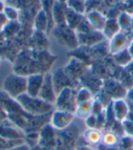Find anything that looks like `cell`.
<instances>
[{
  "mask_svg": "<svg viewBox=\"0 0 133 150\" xmlns=\"http://www.w3.org/2000/svg\"><path fill=\"white\" fill-rule=\"evenodd\" d=\"M66 15H67V6L56 1L54 7H53V22L57 25H66Z\"/></svg>",
  "mask_w": 133,
  "mask_h": 150,
  "instance_id": "4fadbf2b",
  "label": "cell"
},
{
  "mask_svg": "<svg viewBox=\"0 0 133 150\" xmlns=\"http://www.w3.org/2000/svg\"><path fill=\"white\" fill-rule=\"evenodd\" d=\"M8 150H31V146L28 144L24 142L20 145H17V146H16L10 149H8Z\"/></svg>",
  "mask_w": 133,
  "mask_h": 150,
  "instance_id": "836d02e7",
  "label": "cell"
},
{
  "mask_svg": "<svg viewBox=\"0 0 133 150\" xmlns=\"http://www.w3.org/2000/svg\"><path fill=\"white\" fill-rule=\"evenodd\" d=\"M90 114H92V101L78 104V107L75 112V115L77 117L80 118H86Z\"/></svg>",
  "mask_w": 133,
  "mask_h": 150,
  "instance_id": "cb8c5ba5",
  "label": "cell"
},
{
  "mask_svg": "<svg viewBox=\"0 0 133 150\" xmlns=\"http://www.w3.org/2000/svg\"><path fill=\"white\" fill-rule=\"evenodd\" d=\"M5 8H6L5 4L1 1V0H0V14H3V13H4Z\"/></svg>",
  "mask_w": 133,
  "mask_h": 150,
  "instance_id": "60d3db41",
  "label": "cell"
},
{
  "mask_svg": "<svg viewBox=\"0 0 133 150\" xmlns=\"http://www.w3.org/2000/svg\"><path fill=\"white\" fill-rule=\"evenodd\" d=\"M119 25L117 19H107L103 28V35L108 38H113L115 35L119 32Z\"/></svg>",
  "mask_w": 133,
  "mask_h": 150,
  "instance_id": "ffe728a7",
  "label": "cell"
},
{
  "mask_svg": "<svg viewBox=\"0 0 133 150\" xmlns=\"http://www.w3.org/2000/svg\"><path fill=\"white\" fill-rule=\"evenodd\" d=\"M54 35L58 42L61 43L62 45L69 47L70 49H74L77 47L78 44L77 35L75 34L74 30L68 28L67 25H57V28L54 30Z\"/></svg>",
  "mask_w": 133,
  "mask_h": 150,
  "instance_id": "277c9868",
  "label": "cell"
},
{
  "mask_svg": "<svg viewBox=\"0 0 133 150\" xmlns=\"http://www.w3.org/2000/svg\"><path fill=\"white\" fill-rule=\"evenodd\" d=\"M113 57H114L115 62L121 67H126V66L129 65L133 61V58L130 56L128 48H125V49L116 53V54H114Z\"/></svg>",
  "mask_w": 133,
  "mask_h": 150,
  "instance_id": "7402d4cb",
  "label": "cell"
},
{
  "mask_svg": "<svg viewBox=\"0 0 133 150\" xmlns=\"http://www.w3.org/2000/svg\"><path fill=\"white\" fill-rule=\"evenodd\" d=\"M0 137L12 140H25V134L23 130L16 127L9 119L0 123Z\"/></svg>",
  "mask_w": 133,
  "mask_h": 150,
  "instance_id": "52a82bcc",
  "label": "cell"
},
{
  "mask_svg": "<svg viewBox=\"0 0 133 150\" xmlns=\"http://www.w3.org/2000/svg\"><path fill=\"white\" fill-rule=\"evenodd\" d=\"M25 142L24 139L20 140H12L0 137V150H8L17 145H20Z\"/></svg>",
  "mask_w": 133,
  "mask_h": 150,
  "instance_id": "83f0119b",
  "label": "cell"
},
{
  "mask_svg": "<svg viewBox=\"0 0 133 150\" xmlns=\"http://www.w3.org/2000/svg\"><path fill=\"white\" fill-rule=\"evenodd\" d=\"M128 104H129V114H128L127 118H129V119L133 121V104L129 103V102H128Z\"/></svg>",
  "mask_w": 133,
  "mask_h": 150,
  "instance_id": "8d00e7d4",
  "label": "cell"
},
{
  "mask_svg": "<svg viewBox=\"0 0 133 150\" xmlns=\"http://www.w3.org/2000/svg\"><path fill=\"white\" fill-rule=\"evenodd\" d=\"M22 109L31 116H44L53 112V105L44 101L38 96L34 98L24 94L16 98Z\"/></svg>",
  "mask_w": 133,
  "mask_h": 150,
  "instance_id": "6da1fadb",
  "label": "cell"
},
{
  "mask_svg": "<svg viewBox=\"0 0 133 150\" xmlns=\"http://www.w3.org/2000/svg\"><path fill=\"white\" fill-rule=\"evenodd\" d=\"M104 35H101L100 32H87V33H83V34H79V37L78 38V42L81 41L84 44H87V45H92V44H96V43H99L100 40V37L102 38Z\"/></svg>",
  "mask_w": 133,
  "mask_h": 150,
  "instance_id": "44dd1931",
  "label": "cell"
},
{
  "mask_svg": "<svg viewBox=\"0 0 133 150\" xmlns=\"http://www.w3.org/2000/svg\"><path fill=\"white\" fill-rule=\"evenodd\" d=\"M128 44V38L125 34L121 32H119L116 34L113 38H110V44H109V50L112 55L116 54V53L127 48Z\"/></svg>",
  "mask_w": 133,
  "mask_h": 150,
  "instance_id": "7c38bea8",
  "label": "cell"
},
{
  "mask_svg": "<svg viewBox=\"0 0 133 150\" xmlns=\"http://www.w3.org/2000/svg\"><path fill=\"white\" fill-rule=\"evenodd\" d=\"M84 21L83 15H79L74 11L68 9L67 7V15H66V25L71 29L75 30L78 28L80 24Z\"/></svg>",
  "mask_w": 133,
  "mask_h": 150,
  "instance_id": "e0dca14e",
  "label": "cell"
},
{
  "mask_svg": "<svg viewBox=\"0 0 133 150\" xmlns=\"http://www.w3.org/2000/svg\"><path fill=\"white\" fill-rule=\"evenodd\" d=\"M128 50H129V52L130 56H131L132 58H133V40L130 42L129 46V47H128Z\"/></svg>",
  "mask_w": 133,
  "mask_h": 150,
  "instance_id": "ab89813d",
  "label": "cell"
},
{
  "mask_svg": "<svg viewBox=\"0 0 133 150\" xmlns=\"http://www.w3.org/2000/svg\"><path fill=\"white\" fill-rule=\"evenodd\" d=\"M74 114L68 111L56 109L51 113L50 125L56 130H63L72 123Z\"/></svg>",
  "mask_w": 133,
  "mask_h": 150,
  "instance_id": "5b68a950",
  "label": "cell"
},
{
  "mask_svg": "<svg viewBox=\"0 0 133 150\" xmlns=\"http://www.w3.org/2000/svg\"><path fill=\"white\" fill-rule=\"evenodd\" d=\"M105 93L109 96H111L114 99L122 98V95L125 94L123 86L120 84L115 82V81H109L107 85H105ZM113 99V100H114Z\"/></svg>",
  "mask_w": 133,
  "mask_h": 150,
  "instance_id": "9a60e30c",
  "label": "cell"
},
{
  "mask_svg": "<svg viewBox=\"0 0 133 150\" xmlns=\"http://www.w3.org/2000/svg\"><path fill=\"white\" fill-rule=\"evenodd\" d=\"M126 98H127V101H128L129 103L133 104V87L127 92V94H126Z\"/></svg>",
  "mask_w": 133,
  "mask_h": 150,
  "instance_id": "d590c367",
  "label": "cell"
},
{
  "mask_svg": "<svg viewBox=\"0 0 133 150\" xmlns=\"http://www.w3.org/2000/svg\"><path fill=\"white\" fill-rule=\"evenodd\" d=\"M85 124L87 128H97V117L96 115L90 114V116L85 118Z\"/></svg>",
  "mask_w": 133,
  "mask_h": 150,
  "instance_id": "1f68e13d",
  "label": "cell"
},
{
  "mask_svg": "<svg viewBox=\"0 0 133 150\" xmlns=\"http://www.w3.org/2000/svg\"><path fill=\"white\" fill-rule=\"evenodd\" d=\"M120 145L124 150H131L133 147V139L129 136L123 137L120 140Z\"/></svg>",
  "mask_w": 133,
  "mask_h": 150,
  "instance_id": "d6a6232c",
  "label": "cell"
},
{
  "mask_svg": "<svg viewBox=\"0 0 133 150\" xmlns=\"http://www.w3.org/2000/svg\"><path fill=\"white\" fill-rule=\"evenodd\" d=\"M4 15L6 17V19L11 22H16L19 17L18 11H17L15 7L9 6H6V8L4 10Z\"/></svg>",
  "mask_w": 133,
  "mask_h": 150,
  "instance_id": "f1b7e54d",
  "label": "cell"
},
{
  "mask_svg": "<svg viewBox=\"0 0 133 150\" xmlns=\"http://www.w3.org/2000/svg\"><path fill=\"white\" fill-rule=\"evenodd\" d=\"M76 98H77L78 104L83 102H90L92 101V93L88 88L82 86L78 90H77Z\"/></svg>",
  "mask_w": 133,
  "mask_h": 150,
  "instance_id": "4316f807",
  "label": "cell"
},
{
  "mask_svg": "<svg viewBox=\"0 0 133 150\" xmlns=\"http://www.w3.org/2000/svg\"><path fill=\"white\" fill-rule=\"evenodd\" d=\"M6 119H8V116H7L6 112L0 108V123L6 120Z\"/></svg>",
  "mask_w": 133,
  "mask_h": 150,
  "instance_id": "74e56055",
  "label": "cell"
},
{
  "mask_svg": "<svg viewBox=\"0 0 133 150\" xmlns=\"http://www.w3.org/2000/svg\"><path fill=\"white\" fill-rule=\"evenodd\" d=\"M119 142V136L113 131L105 132L102 136V143L107 146H114Z\"/></svg>",
  "mask_w": 133,
  "mask_h": 150,
  "instance_id": "484cf974",
  "label": "cell"
},
{
  "mask_svg": "<svg viewBox=\"0 0 133 150\" xmlns=\"http://www.w3.org/2000/svg\"><path fill=\"white\" fill-rule=\"evenodd\" d=\"M117 20H118L119 28L121 29H126V28H128L129 26L130 25L131 22H132L131 16L129 14H127V13H121L119 16V18Z\"/></svg>",
  "mask_w": 133,
  "mask_h": 150,
  "instance_id": "f546056e",
  "label": "cell"
},
{
  "mask_svg": "<svg viewBox=\"0 0 133 150\" xmlns=\"http://www.w3.org/2000/svg\"><path fill=\"white\" fill-rule=\"evenodd\" d=\"M3 90L12 98L16 99L26 93V76L16 73L8 75L4 80Z\"/></svg>",
  "mask_w": 133,
  "mask_h": 150,
  "instance_id": "7a4b0ae2",
  "label": "cell"
},
{
  "mask_svg": "<svg viewBox=\"0 0 133 150\" xmlns=\"http://www.w3.org/2000/svg\"><path fill=\"white\" fill-rule=\"evenodd\" d=\"M57 1L59 2V3H62V4H66L68 0H57Z\"/></svg>",
  "mask_w": 133,
  "mask_h": 150,
  "instance_id": "b9f144b4",
  "label": "cell"
},
{
  "mask_svg": "<svg viewBox=\"0 0 133 150\" xmlns=\"http://www.w3.org/2000/svg\"><path fill=\"white\" fill-rule=\"evenodd\" d=\"M56 1L57 0H40V3L42 6V10L45 12V14L48 16L49 28H53V25H54L52 13H53V7H54Z\"/></svg>",
  "mask_w": 133,
  "mask_h": 150,
  "instance_id": "d4e9b609",
  "label": "cell"
},
{
  "mask_svg": "<svg viewBox=\"0 0 133 150\" xmlns=\"http://www.w3.org/2000/svg\"><path fill=\"white\" fill-rule=\"evenodd\" d=\"M38 98L48 103L54 105L57 99V93L55 91L54 85H53L52 74L46 73L44 77V82L40 89Z\"/></svg>",
  "mask_w": 133,
  "mask_h": 150,
  "instance_id": "8992f818",
  "label": "cell"
},
{
  "mask_svg": "<svg viewBox=\"0 0 133 150\" xmlns=\"http://www.w3.org/2000/svg\"><path fill=\"white\" fill-rule=\"evenodd\" d=\"M45 74L37 73L26 76V93L30 96L37 98L42 87Z\"/></svg>",
  "mask_w": 133,
  "mask_h": 150,
  "instance_id": "ba28073f",
  "label": "cell"
},
{
  "mask_svg": "<svg viewBox=\"0 0 133 150\" xmlns=\"http://www.w3.org/2000/svg\"><path fill=\"white\" fill-rule=\"evenodd\" d=\"M112 110L114 113V117L117 121L122 122L125 120L129 114V104L123 98L112 100Z\"/></svg>",
  "mask_w": 133,
  "mask_h": 150,
  "instance_id": "8fae6325",
  "label": "cell"
},
{
  "mask_svg": "<svg viewBox=\"0 0 133 150\" xmlns=\"http://www.w3.org/2000/svg\"><path fill=\"white\" fill-rule=\"evenodd\" d=\"M85 66L82 62H79L78 59H71L68 65L64 67L65 72L67 75L71 78V80L74 82L77 79H80L86 73Z\"/></svg>",
  "mask_w": 133,
  "mask_h": 150,
  "instance_id": "30bf717a",
  "label": "cell"
},
{
  "mask_svg": "<svg viewBox=\"0 0 133 150\" xmlns=\"http://www.w3.org/2000/svg\"><path fill=\"white\" fill-rule=\"evenodd\" d=\"M35 28L38 32H46L49 28V23L48 16L42 9L39 10L35 18Z\"/></svg>",
  "mask_w": 133,
  "mask_h": 150,
  "instance_id": "d6986e66",
  "label": "cell"
},
{
  "mask_svg": "<svg viewBox=\"0 0 133 150\" xmlns=\"http://www.w3.org/2000/svg\"><path fill=\"white\" fill-rule=\"evenodd\" d=\"M55 128L53 127L50 124H47L45 127H43L40 130L39 134V143L42 145L44 143L43 146H47V144L48 143H55Z\"/></svg>",
  "mask_w": 133,
  "mask_h": 150,
  "instance_id": "2e32d148",
  "label": "cell"
},
{
  "mask_svg": "<svg viewBox=\"0 0 133 150\" xmlns=\"http://www.w3.org/2000/svg\"><path fill=\"white\" fill-rule=\"evenodd\" d=\"M87 22L90 23V25L92 28L99 31L103 30L106 21H107V19L103 16V15L95 10L88 12L87 15Z\"/></svg>",
  "mask_w": 133,
  "mask_h": 150,
  "instance_id": "5bb4252c",
  "label": "cell"
},
{
  "mask_svg": "<svg viewBox=\"0 0 133 150\" xmlns=\"http://www.w3.org/2000/svg\"><path fill=\"white\" fill-rule=\"evenodd\" d=\"M66 6L68 9L79 15H84L86 13L87 5L84 0H68Z\"/></svg>",
  "mask_w": 133,
  "mask_h": 150,
  "instance_id": "603a6c76",
  "label": "cell"
},
{
  "mask_svg": "<svg viewBox=\"0 0 133 150\" xmlns=\"http://www.w3.org/2000/svg\"><path fill=\"white\" fill-rule=\"evenodd\" d=\"M84 138L87 143L91 145H97L102 142V136L103 134L100 129L97 128H87L84 132Z\"/></svg>",
  "mask_w": 133,
  "mask_h": 150,
  "instance_id": "ac0fdd59",
  "label": "cell"
},
{
  "mask_svg": "<svg viewBox=\"0 0 133 150\" xmlns=\"http://www.w3.org/2000/svg\"><path fill=\"white\" fill-rule=\"evenodd\" d=\"M76 96H77V91L73 87H66L63 90H61L57 95V99L55 102L57 109L68 111L75 115L78 107V101Z\"/></svg>",
  "mask_w": 133,
  "mask_h": 150,
  "instance_id": "3957f363",
  "label": "cell"
},
{
  "mask_svg": "<svg viewBox=\"0 0 133 150\" xmlns=\"http://www.w3.org/2000/svg\"><path fill=\"white\" fill-rule=\"evenodd\" d=\"M84 1H85V0H84Z\"/></svg>",
  "mask_w": 133,
  "mask_h": 150,
  "instance_id": "7bdbcfd3",
  "label": "cell"
},
{
  "mask_svg": "<svg viewBox=\"0 0 133 150\" xmlns=\"http://www.w3.org/2000/svg\"><path fill=\"white\" fill-rule=\"evenodd\" d=\"M7 19L6 17L5 16L4 13L3 14H0V30H1L3 28H5L6 25L7 24Z\"/></svg>",
  "mask_w": 133,
  "mask_h": 150,
  "instance_id": "e575fe53",
  "label": "cell"
},
{
  "mask_svg": "<svg viewBox=\"0 0 133 150\" xmlns=\"http://www.w3.org/2000/svg\"><path fill=\"white\" fill-rule=\"evenodd\" d=\"M76 150H95L94 148L90 147V146L87 145H83V146H79L76 148Z\"/></svg>",
  "mask_w": 133,
  "mask_h": 150,
  "instance_id": "f35d334b",
  "label": "cell"
},
{
  "mask_svg": "<svg viewBox=\"0 0 133 150\" xmlns=\"http://www.w3.org/2000/svg\"><path fill=\"white\" fill-rule=\"evenodd\" d=\"M121 125L123 127L124 134L126 136L133 137V121L129 118H126L121 122Z\"/></svg>",
  "mask_w": 133,
  "mask_h": 150,
  "instance_id": "4dcf8cb0",
  "label": "cell"
},
{
  "mask_svg": "<svg viewBox=\"0 0 133 150\" xmlns=\"http://www.w3.org/2000/svg\"><path fill=\"white\" fill-rule=\"evenodd\" d=\"M52 79H53V85H54V88H55L57 95L66 87H72L73 81L71 80V78L67 75L64 68L57 69L56 71L52 74Z\"/></svg>",
  "mask_w": 133,
  "mask_h": 150,
  "instance_id": "9c48e42d",
  "label": "cell"
}]
</instances>
